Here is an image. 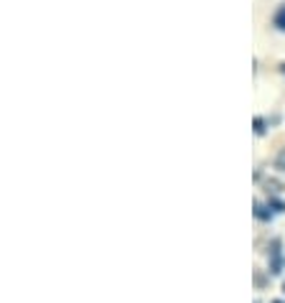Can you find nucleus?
I'll return each mask as SVG.
<instances>
[{"label": "nucleus", "mask_w": 285, "mask_h": 303, "mask_svg": "<svg viewBox=\"0 0 285 303\" xmlns=\"http://www.w3.org/2000/svg\"><path fill=\"white\" fill-rule=\"evenodd\" d=\"M270 303H285V300H270Z\"/></svg>", "instance_id": "nucleus-7"}, {"label": "nucleus", "mask_w": 285, "mask_h": 303, "mask_svg": "<svg viewBox=\"0 0 285 303\" xmlns=\"http://www.w3.org/2000/svg\"><path fill=\"white\" fill-rule=\"evenodd\" d=\"M280 69H282V74H285V61H282V64H280Z\"/></svg>", "instance_id": "nucleus-6"}, {"label": "nucleus", "mask_w": 285, "mask_h": 303, "mask_svg": "<svg viewBox=\"0 0 285 303\" xmlns=\"http://www.w3.org/2000/svg\"><path fill=\"white\" fill-rule=\"evenodd\" d=\"M275 166H277L280 171H285V150H282V153L277 156V161H275Z\"/></svg>", "instance_id": "nucleus-5"}, {"label": "nucleus", "mask_w": 285, "mask_h": 303, "mask_svg": "<svg viewBox=\"0 0 285 303\" xmlns=\"http://www.w3.org/2000/svg\"><path fill=\"white\" fill-rule=\"evenodd\" d=\"M272 26H275L277 31H285V6H280V8L275 11V16H272Z\"/></svg>", "instance_id": "nucleus-2"}, {"label": "nucleus", "mask_w": 285, "mask_h": 303, "mask_svg": "<svg viewBox=\"0 0 285 303\" xmlns=\"http://www.w3.org/2000/svg\"><path fill=\"white\" fill-rule=\"evenodd\" d=\"M255 217H257V219H265V222H270V219H272V212H270V207H265V204L255 201Z\"/></svg>", "instance_id": "nucleus-1"}, {"label": "nucleus", "mask_w": 285, "mask_h": 303, "mask_svg": "<svg viewBox=\"0 0 285 303\" xmlns=\"http://www.w3.org/2000/svg\"><path fill=\"white\" fill-rule=\"evenodd\" d=\"M282 293H285V283H282Z\"/></svg>", "instance_id": "nucleus-8"}, {"label": "nucleus", "mask_w": 285, "mask_h": 303, "mask_svg": "<svg viewBox=\"0 0 285 303\" xmlns=\"http://www.w3.org/2000/svg\"><path fill=\"white\" fill-rule=\"evenodd\" d=\"M267 207H272L275 212H285V204H282V201H277V199H270V204H267Z\"/></svg>", "instance_id": "nucleus-4"}, {"label": "nucleus", "mask_w": 285, "mask_h": 303, "mask_svg": "<svg viewBox=\"0 0 285 303\" xmlns=\"http://www.w3.org/2000/svg\"><path fill=\"white\" fill-rule=\"evenodd\" d=\"M265 130H267V128H265V120H262V118H255V133H257V135H265Z\"/></svg>", "instance_id": "nucleus-3"}]
</instances>
